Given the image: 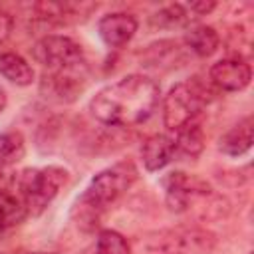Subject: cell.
<instances>
[{
  "label": "cell",
  "mask_w": 254,
  "mask_h": 254,
  "mask_svg": "<svg viewBox=\"0 0 254 254\" xmlns=\"http://www.w3.org/2000/svg\"><path fill=\"white\" fill-rule=\"evenodd\" d=\"M175 155H177L175 153V143L169 135L155 133V135H151L143 141L141 159H143V165L149 173L165 169L175 159Z\"/></svg>",
  "instance_id": "12"
},
{
  "label": "cell",
  "mask_w": 254,
  "mask_h": 254,
  "mask_svg": "<svg viewBox=\"0 0 254 254\" xmlns=\"http://www.w3.org/2000/svg\"><path fill=\"white\" fill-rule=\"evenodd\" d=\"M185 46L198 58H210L220 46V36L212 26L192 24L185 32Z\"/></svg>",
  "instance_id": "14"
},
{
  "label": "cell",
  "mask_w": 254,
  "mask_h": 254,
  "mask_svg": "<svg viewBox=\"0 0 254 254\" xmlns=\"http://www.w3.org/2000/svg\"><path fill=\"white\" fill-rule=\"evenodd\" d=\"M26 216H28L26 206L22 204L18 194L10 190H0V222L6 226V230L20 224Z\"/></svg>",
  "instance_id": "19"
},
{
  "label": "cell",
  "mask_w": 254,
  "mask_h": 254,
  "mask_svg": "<svg viewBox=\"0 0 254 254\" xmlns=\"http://www.w3.org/2000/svg\"><path fill=\"white\" fill-rule=\"evenodd\" d=\"M183 50H181V44L179 42H173V40H163V42H157V44H151L145 52V60H147V65H155V67H161L165 64H175V62H181Z\"/></svg>",
  "instance_id": "18"
},
{
  "label": "cell",
  "mask_w": 254,
  "mask_h": 254,
  "mask_svg": "<svg viewBox=\"0 0 254 254\" xmlns=\"http://www.w3.org/2000/svg\"><path fill=\"white\" fill-rule=\"evenodd\" d=\"M139 246L149 254H210L216 246V236L198 226H179L153 232Z\"/></svg>",
  "instance_id": "5"
},
{
  "label": "cell",
  "mask_w": 254,
  "mask_h": 254,
  "mask_svg": "<svg viewBox=\"0 0 254 254\" xmlns=\"http://www.w3.org/2000/svg\"><path fill=\"white\" fill-rule=\"evenodd\" d=\"M0 75L18 87L32 85L36 73L34 67L16 52H0Z\"/></svg>",
  "instance_id": "15"
},
{
  "label": "cell",
  "mask_w": 254,
  "mask_h": 254,
  "mask_svg": "<svg viewBox=\"0 0 254 254\" xmlns=\"http://www.w3.org/2000/svg\"><path fill=\"white\" fill-rule=\"evenodd\" d=\"M165 200L171 212H192L198 218H220L228 214V202L200 177L173 171L163 179Z\"/></svg>",
  "instance_id": "2"
},
{
  "label": "cell",
  "mask_w": 254,
  "mask_h": 254,
  "mask_svg": "<svg viewBox=\"0 0 254 254\" xmlns=\"http://www.w3.org/2000/svg\"><path fill=\"white\" fill-rule=\"evenodd\" d=\"M97 4L93 2H38L34 4L36 18L50 26H65L85 20Z\"/></svg>",
  "instance_id": "10"
},
{
  "label": "cell",
  "mask_w": 254,
  "mask_h": 254,
  "mask_svg": "<svg viewBox=\"0 0 254 254\" xmlns=\"http://www.w3.org/2000/svg\"><path fill=\"white\" fill-rule=\"evenodd\" d=\"M95 254H129V242L117 230H101L97 234Z\"/></svg>",
  "instance_id": "21"
},
{
  "label": "cell",
  "mask_w": 254,
  "mask_h": 254,
  "mask_svg": "<svg viewBox=\"0 0 254 254\" xmlns=\"http://www.w3.org/2000/svg\"><path fill=\"white\" fill-rule=\"evenodd\" d=\"M26 155V141L20 131L0 133V167H10Z\"/></svg>",
  "instance_id": "17"
},
{
  "label": "cell",
  "mask_w": 254,
  "mask_h": 254,
  "mask_svg": "<svg viewBox=\"0 0 254 254\" xmlns=\"http://www.w3.org/2000/svg\"><path fill=\"white\" fill-rule=\"evenodd\" d=\"M137 181V169L131 161L115 163L113 167H107L99 171L83 190V196L91 200L93 204L107 208L111 202H115L133 183Z\"/></svg>",
  "instance_id": "6"
},
{
  "label": "cell",
  "mask_w": 254,
  "mask_h": 254,
  "mask_svg": "<svg viewBox=\"0 0 254 254\" xmlns=\"http://www.w3.org/2000/svg\"><path fill=\"white\" fill-rule=\"evenodd\" d=\"M190 12H194V14H200V16H204V14H210L214 8H216V2H190L189 6H187Z\"/></svg>",
  "instance_id": "23"
},
{
  "label": "cell",
  "mask_w": 254,
  "mask_h": 254,
  "mask_svg": "<svg viewBox=\"0 0 254 254\" xmlns=\"http://www.w3.org/2000/svg\"><path fill=\"white\" fill-rule=\"evenodd\" d=\"M89 77L87 64L62 71H44L40 79V93L56 103H71L85 89Z\"/></svg>",
  "instance_id": "8"
},
{
  "label": "cell",
  "mask_w": 254,
  "mask_h": 254,
  "mask_svg": "<svg viewBox=\"0 0 254 254\" xmlns=\"http://www.w3.org/2000/svg\"><path fill=\"white\" fill-rule=\"evenodd\" d=\"M137 18L129 12H111L103 16L97 24V34L101 42L109 48L127 46L137 32Z\"/></svg>",
  "instance_id": "11"
},
{
  "label": "cell",
  "mask_w": 254,
  "mask_h": 254,
  "mask_svg": "<svg viewBox=\"0 0 254 254\" xmlns=\"http://www.w3.org/2000/svg\"><path fill=\"white\" fill-rule=\"evenodd\" d=\"M252 139H254V121L252 115H246L220 137L218 149L228 157H242L252 149Z\"/></svg>",
  "instance_id": "13"
},
{
  "label": "cell",
  "mask_w": 254,
  "mask_h": 254,
  "mask_svg": "<svg viewBox=\"0 0 254 254\" xmlns=\"http://www.w3.org/2000/svg\"><path fill=\"white\" fill-rule=\"evenodd\" d=\"M12 28H14V20L8 12H2L0 10V44H4L8 40V36L12 34Z\"/></svg>",
  "instance_id": "22"
},
{
  "label": "cell",
  "mask_w": 254,
  "mask_h": 254,
  "mask_svg": "<svg viewBox=\"0 0 254 254\" xmlns=\"http://www.w3.org/2000/svg\"><path fill=\"white\" fill-rule=\"evenodd\" d=\"M161 87L143 73L125 75L101 87L89 101L91 115L107 127H133L145 123L157 109Z\"/></svg>",
  "instance_id": "1"
},
{
  "label": "cell",
  "mask_w": 254,
  "mask_h": 254,
  "mask_svg": "<svg viewBox=\"0 0 254 254\" xmlns=\"http://www.w3.org/2000/svg\"><path fill=\"white\" fill-rule=\"evenodd\" d=\"M69 173L64 167H44V169H24L14 177L16 194L26 206V212L40 216L48 204L58 196L62 187L67 183Z\"/></svg>",
  "instance_id": "3"
},
{
  "label": "cell",
  "mask_w": 254,
  "mask_h": 254,
  "mask_svg": "<svg viewBox=\"0 0 254 254\" xmlns=\"http://www.w3.org/2000/svg\"><path fill=\"white\" fill-rule=\"evenodd\" d=\"M32 58L46 71H62L85 64L81 46L69 36L48 34L32 46Z\"/></svg>",
  "instance_id": "7"
},
{
  "label": "cell",
  "mask_w": 254,
  "mask_h": 254,
  "mask_svg": "<svg viewBox=\"0 0 254 254\" xmlns=\"http://www.w3.org/2000/svg\"><path fill=\"white\" fill-rule=\"evenodd\" d=\"M175 143V153L181 157H189V159H196L200 157V153L204 151V131L202 127L192 121L189 125H185L183 129L177 131V139H173Z\"/></svg>",
  "instance_id": "16"
},
{
  "label": "cell",
  "mask_w": 254,
  "mask_h": 254,
  "mask_svg": "<svg viewBox=\"0 0 254 254\" xmlns=\"http://www.w3.org/2000/svg\"><path fill=\"white\" fill-rule=\"evenodd\" d=\"M189 20H190V16L187 14V8L185 6L171 4V6H165L163 10L155 12L149 18V24L155 30H171V28H179V26L189 24Z\"/></svg>",
  "instance_id": "20"
},
{
  "label": "cell",
  "mask_w": 254,
  "mask_h": 254,
  "mask_svg": "<svg viewBox=\"0 0 254 254\" xmlns=\"http://www.w3.org/2000/svg\"><path fill=\"white\" fill-rule=\"evenodd\" d=\"M208 77H210V85H214L220 91H242L250 85L252 67L246 58L228 56L212 64Z\"/></svg>",
  "instance_id": "9"
},
{
  "label": "cell",
  "mask_w": 254,
  "mask_h": 254,
  "mask_svg": "<svg viewBox=\"0 0 254 254\" xmlns=\"http://www.w3.org/2000/svg\"><path fill=\"white\" fill-rule=\"evenodd\" d=\"M6 105H8V95H6V91H4V87L0 85V113L6 109Z\"/></svg>",
  "instance_id": "24"
},
{
  "label": "cell",
  "mask_w": 254,
  "mask_h": 254,
  "mask_svg": "<svg viewBox=\"0 0 254 254\" xmlns=\"http://www.w3.org/2000/svg\"><path fill=\"white\" fill-rule=\"evenodd\" d=\"M210 101V87L198 77L175 83L163 97V123L169 131H179L196 121L202 107Z\"/></svg>",
  "instance_id": "4"
},
{
  "label": "cell",
  "mask_w": 254,
  "mask_h": 254,
  "mask_svg": "<svg viewBox=\"0 0 254 254\" xmlns=\"http://www.w3.org/2000/svg\"><path fill=\"white\" fill-rule=\"evenodd\" d=\"M4 232H6V226H4V224H2V222H0V236H2V234H4Z\"/></svg>",
  "instance_id": "25"
}]
</instances>
